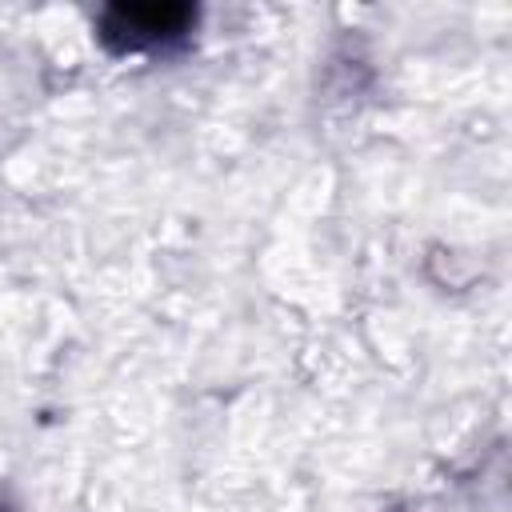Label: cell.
Wrapping results in <instances>:
<instances>
[{
	"mask_svg": "<svg viewBox=\"0 0 512 512\" xmlns=\"http://www.w3.org/2000/svg\"><path fill=\"white\" fill-rule=\"evenodd\" d=\"M192 4H108L96 16V40L112 56H144L164 52L196 28Z\"/></svg>",
	"mask_w": 512,
	"mask_h": 512,
	"instance_id": "6da1fadb",
	"label": "cell"
},
{
	"mask_svg": "<svg viewBox=\"0 0 512 512\" xmlns=\"http://www.w3.org/2000/svg\"><path fill=\"white\" fill-rule=\"evenodd\" d=\"M0 512H12V504H8V496L0 492Z\"/></svg>",
	"mask_w": 512,
	"mask_h": 512,
	"instance_id": "7a4b0ae2",
	"label": "cell"
}]
</instances>
